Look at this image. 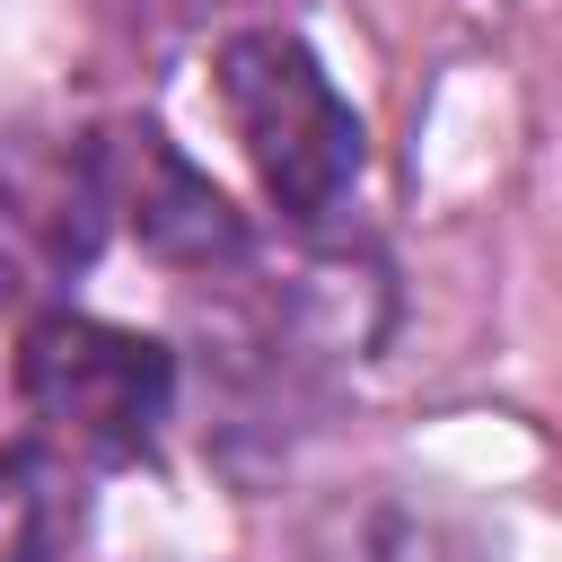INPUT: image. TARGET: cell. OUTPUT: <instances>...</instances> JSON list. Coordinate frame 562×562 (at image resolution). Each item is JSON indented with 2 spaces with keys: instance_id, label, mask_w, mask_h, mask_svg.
<instances>
[{
  "instance_id": "obj_1",
  "label": "cell",
  "mask_w": 562,
  "mask_h": 562,
  "mask_svg": "<svg viewBox=\"0 0 562 562\" xmlns=\"http://www.w3.org/2000/svg\"><path fill=\"white\" fill-rule=\"evenodd\" d=\"M220 105L263 176V193L281 202V220L325 228L369 167V132L351 114V97L325 79V61L281 35V26H246L220 44Z\"/></svg>"
},
{
  "instance_id": "obj_2",
  "label": "cell",
  "mask_w": 562,
  "mask_h": 562,
  "mask_svg": "<svg viewBox=\"0 0 562 562\" xmlns=\"http://www.w3.org/2000/svg\"><path fill=\"white\" fill-rule=\"evenodd\" d=\"M18 395L70 465H140L176 413V360L158 334L44 307L18 342Z\"/></svg>"
},
{
  "instance_id": "obj_3",
  "label": "cell",
  "mask_w": 562,
  "mask_h": 562,
  "mask_svg": "<svg viewBox=\"0 0 562 562\" xmlns=\"http://www.w3.org/2000/svg\"><path fill=\"white\" fill-rule=\"evenodd\" d=\"M79 158H88L97 211L123 220L158 263L211 272V263H237V255H246V220L228 211V193H220L158 123H105V132L79 140Z\"/></svg>"
},
{
  "instance_id": "obj_4",
  "label": "cell",
  "mask_w": 562,
  "mask_h": 562,
  "mask_svg": "<svg viewBox=\"0 0 562 562\" xmlns=\"http://www.w3.org/2000/svg\"><path fill=\"white\" fill-rule=\"evenodd\" d=\"M88 492L61 448H0V562H61L79 544Z\"/></svg>"
},
{
  "instance_id": "obj_5",
  "label": "cell",
  "mask_w": 562,
  "mask_h": 562,
  "mask_svg": "<svg viewBox=\"0 0 562 562\" xmlns=\"http://www.w3.org/2000/svg\"><path fill=\"white\" fill-rule=\"evenodd\" d=\"M325 562H483L448 518L404 509V501H369L360 518H342V544Z\"/></svg>"
}]
</instances>
